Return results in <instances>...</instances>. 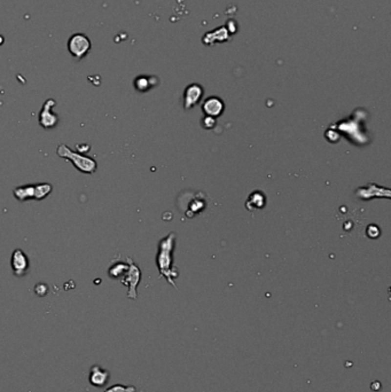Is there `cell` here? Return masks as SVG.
I'll use <instances>...</instances> for the list:
<instances>
[{"mask_svg":"<svg viewBox=\"0 0 391 392\" xmlns=\"http://www.w3.org/2000/svg\"><path fill=\"white\" fill-rule=\"evenodd\" d=\"M202 123H208V124L203 125L204 129H213L215 125H216V122L213 117H209V116H205V117L202 119Z\"/></svg>","mask_w":391,"mask_h":392,"instance_id":"9a60e30c","label":"cell"},{"mask_svg":"<svg viewBox=\"0 0 391 392\" xmlns=\"http://www.w3.org/2000/svg\"><path fill=\"white\" fill-rule=\"evenodd\" d=\"M127 261L129 264V268L127 273L121 279V281L125 287H128V297L131 298V300H137V288L139 282H140L141 272L140 268L133 263V261L130 257H128Z\"/></svg>","mask_w":391,"mask_h":392,"instance_id":"3957f363","label":"cell"},{"mask_svg":"<svg viewBox=\"0 0 391 392\" xmlns=\"http://www.w3.org/2000/svg\"><path fill=\"white\" fill-rule=\"evenodd\" d=\"M36 195H35V200H44L45 197L51 194L53 191V186L51 184H47V182H42V184H36Z\"/></svg>","mask_w":391,"mask_h":392,"instance_id":"7c38bea8","label":"cell"},{"mask_svg":"<svg viewBox=\"0 0 391 392\" xmlns=\"http://www.w3.org/2000/svg\"><path fill=\"white\" fill-rule=\"evenodd\" d=\"M135 87L139 91L144 92V91H147L149 88V83H148V79L146 77H140L138 78L137 81H135Z\"/></svg>","mask_w":391,"mask_h":392,"instance_id":"5bb4252c","label":"cell"},{"mask_svg":"<svg viewBox=\"0 0 391 392\" xmlns=\"http://www.w3.org/2000/svg\"><path fill=\"white\" fill-rule=\"evenodd\" d=\"M89 49V41L84 35H74L69 41V51L72 56L82 59Z\"/></svg>","mask_w":391,"mask_h":392,"instance_id":"8992f818","label":"cell"},{"mask_svg":"<svg viewBox=\"0 0 391 392\" xmlns=\"http://www.w3.org/2000/svg\"><path fill=\"white\" fill-rule=\"evenodd\" d=\"M56 154L61 158H65V161H69L78 171L86 174H92L97 171L98 164L95 159L87 157V156L81 154V152L72 151L67 145L60 144Z\"/></svg>","mask_w":391,"mask_h":392,"instance_id":"7a4b0ae2","label":"cell"},{"mask_svg":"<svg viewBox=\"0 0 391 392\" xmlns=\"http://www.w3.org/2000/svg\"><path fill=\"white\" fill-rule=\"evenodd\" d=\"M135 389L133 387H123L121 384H116L114 387L108 388L105 392H134Z\"/></svg>","mask_w":391,"mask_h":392,"instance_id":"4fadbf2b","label":"cell"},{"mask_svg":"<svg viewBox=\"0 0 391 392\" xmlns=\"http://www.w3.org/2000/svg\"><path fill=\"white\" fill-rule=\"evenodd\" d=\"M109 378V373L107 370H102L100 366H93L91 368V374H89V382L94 387H104L107 383Z\"/></svg>","mask_w":391,"mask_h":392,"instance_id":"9c48e42d","label":"cell"},{"mask_svg":"<svg viewBox=\"0 0 391 392\" xmlns=\"http://www.w3.org/2000/svg\"><path fill=\"white\" fill-rule=\"evenodd\" d=\"M128 268H129V264L118 261V263H116L112 265V266H110V268H109V271H108V274L110 278L117 280V279L123 278V275L127 273Z\"/></svg>","mask_w":391,"mask_h":392,"instance_id":"8fae6325","label":"cell"},{"mask_svg":"<svg viewBox=\"0 0 391 392\" xmlns=\"http://www.w3.org/2000/svg\"><path fill=\"white\" fill-rule=\"evenodd\" d=\"M16 200L20 202H24L26 200H35L36 195V187L35 185H26V186H19L13 189Z\"/></svg>","mask_w":391,"mask_h":392,"instance_id":"30bf717a","label":"cell"},{"mask_svg":"<svg viewBox=\"0 0 391 392\" xmlns=\"http://www.w3.org/2000/svg\"><path fill=\"white\" fill-rule=\"evenodd\" d=\"M11 266L16 277H23L29 272L30 261L29 257L25 255V252L22 249H15L12 254L11 258Z\"/></svg>","mask_w":391,"mask_h":392,"instance_id":"277c9868","label":"cell"},{"mask_svg":"<svg viewBox=\"0 0 391 392\" xmlns=\"http://www.w3.org/2000/svg\"><path fill=\"white\" fill-rule=\"evenodd\" d=\"M174 238L175 235L174 233H170L167 238L160 241L156 256V264L161 277H164L169 283H171L175 288L174 279L177 277V272L172 267V250H174Z\"/></svg>","mask_w":391,"mask_h":392,"instance_id":"6da1fadb","label":"cell"},{"mask_svg":"<svg viewBox=\"0 0 391 392\" xmlns=\"http://www.w3.org/2000/svg\"><path fill=\"white\" fill-rule=\"evenodd\" d=\"M204 114L209 116V117H215V116H219L224 109V105L220 99L216 98V96H211V98L207 99L204 101L203 106H202Z\"/></svg>","mask_w":391,"mask_h":392,"instance_id":"ba28073f","label":"cell"},{"mask_svg":"<svg viewBox=\"0 0 391 392\" xmlns=\"http://www.w3.org/2000/svg\"><path fill=\"white\" fill-rule=\"evenodd\" d=\"M55 106V101L53 99H48L43 106L41 112H39V124L44 129H53L58 124L59 118L58 115L53 114L51 111L52 108Z\"/></svg>","mask_w":391,"mask_h":392,"instance_id":"5b68a950","label":"cell"},{"mask_svg":"<svg viewBox=\"0 0 391 392\" xmlns=\"http://www.w3.org/2000/svg\"><path fill=\"white\" fill-rule=\"evenodd\" d=\"M202 94H203V89L200 85L197 84H192L190 86H187V88L185 89L184 93V107L186 110L188 109H192L195 105L200 101V99L202 98Z\"/></svg>","mask_w":391,"mask_h":392,"instance_id":"52a82bcc","label":"cell"}]
</instances>
